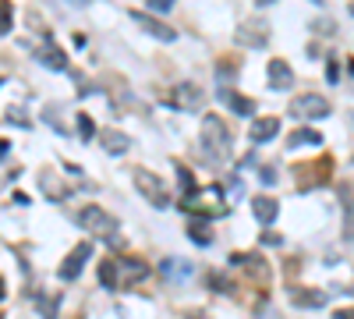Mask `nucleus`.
I'll return each instance as SVG.
<instances>
[{
    "label": "nucleus",
    "mask_w": 354,
    "mask_h": 319,
    "mask_svg": "<svg viewBox=\"0 0 354 319\" xmlns=\"http://www.w3.org/2000/svg\"><path fill=\"white\" fill-rule=\"evenodd\" d=\"M93 259V245L88 241H82V245H75L71 252H68V259L61 263V270H57V277L61 280H78L82 277V270H85V263Z\"/></svg>",
    "instance_id": "obj_7"
},
{
    "label": "nucleus",
    "mask_w": 354,
    "mask_h": 319,
    "mask_svg": "<svg viewBox=\"0 0 354 319\" xmlns=\"http://www.w3.org/2000/svg\"><path fill=\"white\" fill-rule=\"evenodd\" d=\"M103 149L106 153H113V156H121V153H128L131 149V138L124 135V131H103Z\"/></svg>",
    "instance_id": "obj_16"
},
{
    "label": "nucleus",
    "mask_w": 354,
    "mask_h": 319,
    "mask_svg": "<svg viewBox=\"0 0 354 319\" xmlns=\"http://www.w3.org/2000/svg\"><path fill=\"white\" fill-rule=\"evenodd\" d=\"M255 4H262V8H270V4H273V0H255Z\"/></svg>",
    "instance_id": "obj_27"
},
{
    "label": "nucleus",
    "mask_w": 354,
    "mask_h": 319,
    "mask_svg": "<svg viewBox=\"0 0 354 319\" xmlns=\"http://www.w3.org/2000/svg\"><path fill=\"white\" fill-rule=\"evenodd\" d=\"M290 113L294 118H315V121H322V118H330L333 113V107H330V100L326 96H319V93H301V96H294L290 100Z\"/></svg>",
    "instance_id": "obj_4"
},
{
    "label": "nucleus",
    "mask_w": 354,
    "mask_h": 319,
    "mask_svg": "<svg viewBox=\"0 0 354 319\" xmlns=\"http://www.w3.org/2000/svg\"><path fill=\"white\" fill-rule=\"evenodd\" d=\"M280 135V121L277 118H255L252 128H248V138H252V146H262V142H273Z\"/></svg>",
    "instance_id": "obj_12"
},
{
    "label": "nucleus",
    "mask_w": 354,
    "mask_h": 319,
    "mask_svg": "<svg viewBox=\"0 0 354 319\" xmlns=\"http://www.w3.org/2000/svg\"><path fill=\"white\" fill-rule=\"evenodd\" d=\"M0 85H4V78H0Z\"/></svg>",
    "instance_id": "obj_30"
},
{
    "label": "nucleus",
    "mask_w": 354,
    "mask_h": 319,
    "mask_svg": "<svg viewBox=\"0 0 354 319\" xmlns=\"http://www.w3.org/2000/svg\"><path fill=\"white\" fill-rule=\"evenodd\" d=\"M287 146L290 149H298V146H322V135L315 128H298V131L287 138Z\"/></svg>",
    "instance_id": "obj_17"
},
{
    "label": "nucleus",
    "mask_w": 354,
    "mask_h": 319,
    "mask_svg": "<svg viewBox=\"0 0 354 319\" xmlns=\"http://www.w3.org/2000/svg\"><path fill=\"white\" fill-rule=\"evenodd\" d=\"M145 273H149V266L142 263V259H131V255H117V259H106V263L100 266V280L103 287H124V284H138L145 280Z\"/></svg>",
    "instance_id": "obj_1"
},
{
    "label": "nucleus",
    "mask_w": 354,
    "mask_h": 319,
    "mask_svg": "<svg viewBox=\"0 0 354 319\" xmlns=\"http://www.w3.org/2000/svg\"><path fill=\"white\" fill-rule=\"evenodd\" d=\"M262 181L273 185V181H277V170H273V167H262Z\"/></svg>",
    "instance_id": "obj_23"
},
{
    "label": "nucleus",
    "mask_w": 354,
    "mask_h": 319,
    "mask_svg": "<svg viewBox=\"0 0 354 319\" xmlns=\"http://www.w3.org/2000/svg\"><path fill=\"white\" fill-rule=\"evenodd\" d=\"M312 4H319V0H312Z\"/></svg>",
    "instance_id": "obj_31"
},
{
    "label": "nucleus",
    "mask_w": 354,
    "mask_h": 319,
    "mask_svg": "<svg viewBox=\"0 0 354 319\" xmlns=\"http://www.w3.org/2000/svg\"><path fill=\"white\" fill-rule=\"evenodd\" d=\"M192 273H195V266L188 263V259H163V263H160V277L163 280H174V284L192 280Z\"/></svg>",
    "instance_id": "obj_13"
},
{
    "label": "nucleus",
    "mask_w": 354,
    "mask_h": 319,
    "mask_svg": "<svg viewBox=\"0 0 354 319\" xmlns=\"http://www.w3.org/2000/svg\"><path fill=\"white\" fill-rule=\"evenodd\" d=\"M333 319H354V316H351V309H337V312H333Z\"/></svg>",
    "instance_id": "obj_25"
},
{
    "label": "nucleus",
    "mask_w": 354,
    "mask_h": 319,
    "mask_svg": "<svg viewBox=\"0 0 354 319\" xmlns=\"http://www.w3.org/2000/svg\"><path fill=\"white\" fill-rule=\"evenodd\" d=\"M0 298H4V280H0Z\"/></svg>",
    "instance_id": "obj_28"
},
{
    "label": "nucleus",
    "mask_w": 354,
    "mask_h": 319,
    "mask_svg": "<svg viewBox=\"0 0 354 319\" xmlns=\"http://www.w3.org/2000/svg\"><path fill=\"white\" fill-rule=\"evenodd\" d=\"M131 21L142 28V33H149L153 39H160V43H174L177 39V33L170 25H163V21H156V18H149V15H142V11H131Z\"/></svg>",
    "instance_id": "obj_8"
},
{
    "label": "nucleus",
    "mask_w": 354,
    "mask_h": 319,
    "mask_svg": "<svg viewBox=\"0 0 354 319\" xmlns=\"http://www.w3.org/2000/svg\"><path fill=\"white\" fill-rule=\"evenodd\" d=\"M234 39H238L241 46H266V43H270V28H266V21H245V25H238V36H234Z\"/></svg>",
    "instance_id": "obj_9"
},
{
    "label": "nucleus",
    "mask_w": 354,
    "mask_h": 319,
    "mask_svg": "<svg viewBox=\"0 0 354 319\" xmlns=\"http://www.w3.org/2000/svg\"><path fill=\"white\" fill-rule=\"evenodd\" d=\"M135 185H138V192L149 199V206H156V210H167L170 206V195H167V185L156 178L153 170H135Z\"/></svg>",
    "instance_id": "obj_6"
},
{
    "label": "nucleus",
    "mask_w": 354,
    "mask_h": 319,
    "mask_svg": "<svg viewBox=\"0 0 354 319\" xmlns=\"http://www.w3.org/2000/svg\"><path fill=\"white\" fill-rule=\"evenodd\" d=\"M220 103H223V107H230L234 113H241V118H252V113L259 110V103H255V100H248V96H241V93L227 89V85L220 89Z\"/></svg>",
    "instance_id": "obj_14"
},
{
    "label": "nucleus",
    "mask_w": 354,
    "mask_h": 319,
    "mask_svg": "<svg viewBox=\"0 0 354 319\" xmlns=\"http://www.w3.org/2000/svg\"><path fill=\"white\" fill-rule=\"evenodd\" d=\"M252 213H255V224H262V227H270V224H277V213H280V202H277L273 195H255V199H252Z\"/></svg>",
    "instance_id": "obj_11"
},
{
    "label": "nucleus",
    "mask_w": 354,
    "mask_h": 319,
    "mask_svg": "<svg viewBox=\"0 0 354 319\" xmlns=\"http://www.w3.org/2000/svg\"><path fill=\"white\" fill-rule=\"evenodd\" d=\"M266 75H270V89H290L294 85V71H290V64H283L280 57L277 61H270V68H266Z\"/></svg>",
    "instance_id": "obj_15"
},
{
    "label": "nucleus",
    "mask_w": 354,
    "mask_h": 319,
    "mask_svg": "<svg viewBox=\"0 0 354 319\" xmlns=\"http://www.w3.org/2000/svg\"><path fill=\"white\" fill-rule=\"evenodd\" d=\"M198 146H202V153L209 156L213 163H220V160H227V156H230L234 142H230L227 125L216 118V113H205V118H202V138H198Z\"/></svg>",
    "instance_id": "obj_2"
},
{
    "label": "nucleus",
    "mask_w": 354,
    "mask_h": 319,
    "mask_svg": "<svg viewBox=\"0 0 354 319\" xmlns=\"http://www.w3.org/2000/svg\"><path fill=\"white\" fill-rule=\"evenodd\" d=\"M11 18H15L11 0H0V36H8V33H11Z\"/></svg>",
    "instance_id": "obj_20"
},
{
    "label": "nucleus",
    "mask_w": 354,
    "mask_h": 319,
    "mask_svg": "<svg viewBox=\"0 0 354 319\" xmlns=\"http://www.w3.org/2000/svg\"><path fill=\"white\" fill-rule=\"evenodd\" d=\"M326 71H330V82H340V64H337V61H330Z\"/></svg>",
    "instance_id": "obj_24"
},
{
    "label": "nucleus",
    "mask_w": 354,
    "mask_h": 319,
    "mask_svg": "<svg viewBox=\"0 0 354 319\" xmlns=\"http://www.w3.org/2000/svg\"><path fill=\"white\" fill-rule=\"evenodd\" d=\"M167 103L177 107V110H185V113H198L202 103H205V93L198 89L195 82H177L174 89L167 93Z\"/></svg>",
    "instance_id": "obj_5"
},
{
    "label": "nucleus",
    "mask_w": 354,
    "mask_h": 319,
    "mask_svg": "<svg viewBox=\"0 0 354 319\" xmlns=\"http://www.w3.org/2000/svg\"><path fill=\"white\" fill-rule=\"evenodd\" d=\"M149 8L163 15V11H170V8H174V0H149Z\"/></svg>",
    "instance_id": "obj_22"
},
{
    "label": "nucleus",
    "mask_w": 354,
    "mask_h": 319,
    "mask_svg": "<svg viewBox=\"0 0 354 319\" xmlns=\"http://www.w3.org/2000/svg\"><path fill=\"white\" fill-rule=\"evenodd\" d=\"M11 153V142H4V138H0V156H8Z\"/></svg>",
    "instance_id": "obj_26"
},
{
    "label": "nucleus",
    "mask_w": 354,
    "mask_h": 319,
    "mask_svg": "<svg viewBox=\"0 0 354 319\" xmlns=\"http://www.w3.org/2000/svg\"><path fill=\"white\" fill-rule=\"evenodd\" d=\"M71 4H85V0H71Z\"/></svg>",
    "instance_id": "obj_29"
},
{
    "label": "nucleus",
    "mask_w": 354,
    "mask_h": 319,
    "mask_svg": "<svg viewBox=\"0 0 354 319\" xmlns=\"http://www.w3.org/2000/svg\"><path fill=\"white\" fill-rule=\"evenodd\" d=\"M78 227H85L93 238H103V241H113V238H117V220H113L103 206H82Z\"/></svg>",
    "instance_id": "obj_3"
},
{
    "label": "nucleus",
    "mask_w": 354,
    "mask_h": 319,
    "mask_svg": "<svg viewBox=\"0 0 354 319\" xmlns=\"http://www.w3.org/2000/svg\"><path fill=\"white\" fill-rule=\"evenodd\" d=\"M188 238L198 241V245H209V241H213V230H209V227H202V224L195 220V224L188 227Z\"/></svg>",
    "instance_id": "obj_19"
},
{
    "label": "nucleus",
    "mask_w": 354,
    "mask_h": 319,
    "mask_svg": "<svg viewBox=\"0 0 354 319\" xmlns=\"http://www.w3.org/2000/svg\"><path fill=\"white\" fill-rule=\"evenodd\" d=\"M177 167V185H181V195L188 199L192 192H195V178H192V170L188 167H181V163H174Z\"/></svg>",
    "instance_id": "obj_18"
},
{
    "label": "nucleus",
    "mask_w": 354,
    "mask_h": 319,
    "mask_svg": "<svg viewBox=\"0 0 354 319\" xmlns=\"http://www.w3.org/2000/svg\"><path fill=\"white\" fill-rule=\"evenodd\" d=\"M32 57H36L39 64H46L50 71H68V57H64V50L57 46V43H50V39H46L43 46H36Z\"/></svg>",
    "instance_id": "obj_10"
},
{
    "label": "nucleus",
    "mask_w": 354,
    "mask_h": 319,
    "mask_svg": "<svg viewBox=\"0 0 354 319\" xmlns=\"http://www.w3.org/2000/svg\"><path fill=\"white\" fill-rule=\"evenodd\" d=\"M78 131H82V138H93L96 135V125H93L88 113H78Z\"/></svg>",
    "instance_id": "obj_21"
}]
</instances>
